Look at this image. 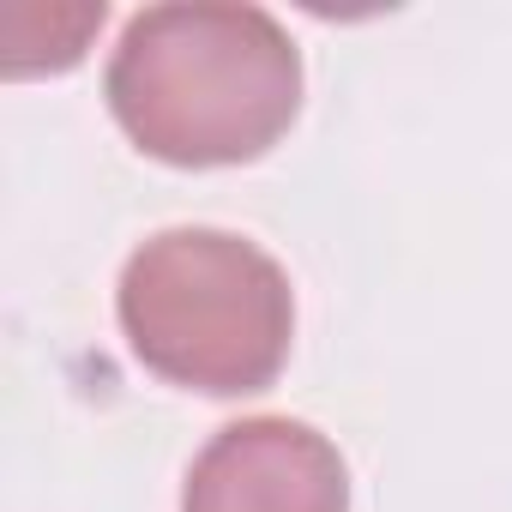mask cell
<instances>
[{
    "instance_id": "cell-1",
    "label": "cell",
    "mask_w": 512,
    "mask_h": 512,
    "mask_svg": "<svg viewBox=\"0 0 512 512\" xmlns=\"http://www.w3.org/2000/svg\"><path fill=\"white\" fill-rule=\"evenodd\" d=\"M103 91L145 157L217 169L260 157L290 133L302 55L266 7L169 0L127 19Z\"/></svg>"
},
{
    "instance_id": "cell-3",
    "label": "cell",
    "mask_w": 512,
    "mask_h": 512,
    "mask_svg": "<svg viewBox=\"0 0 512 512\" xmlns=\"http://www.w3.org/2000/svg\"><path fill=\"white\" fill-rule=\"evenodd\" d=\"M181 512H350V470L320 428L247 416L193 458Z\"/></svg>"
},
{
    "instance_id": "cell-2",
    "label": "cell",
    "mask_w": 512,
    "mask_h": 512,
    "mask_svg": "<svg viewBox=\"0 0 512 512\" xmlns=\"http://www.w3.org/2000/svg\"><path fill=\"white\" fill-rule=\"evenodd\" d=\"M115 314L151 374L211 398L266 392L296 332L284 266L266 247L199 223L163 229L133 253Z\"/></svg>"
}]
</instances>
